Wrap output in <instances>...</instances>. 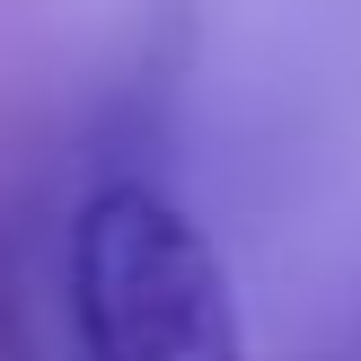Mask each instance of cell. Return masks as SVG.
<instances>
[{
	"label": "cell",
	"instance_id": "6da1fadb",
	"mask_svg": "<svg viewBox=\"0 0 361 361\" xmlns=\"http://www.w3.org/2000/svg\"><path fill=\"white\" fill-rule=\"evenodd\" d=\"M71 361H247L221 247L150 176H115L62 238Z\"/></svg>",
	"mask_w": 361,
	"mask_h": 361
},
{
	"label": "cell",
	"instance_id": "7a4b0ae2",
	"mask_svg": "<svg viewBox=\"0 0 361 361\" xmlns=\"http://www.w3.org/2000/svg\"><path fill=\"white\" fill-rule=\"evenodd\" d=\"M0 361H35V335H27V309H18V291H0Z\"/></svg>",
	"mask_w": 361,
	"mask_h": 361
},
{
	"label": "cell",
	"instance_id": "3957f363",
	"mask_svg": "<svg viewBox=\"0 0 361 361\" xmlns=\"http://www.w3.org/2000/svg\"><path fill=\"white\" fill-rule=\"evenodd\" d=\"M317 361H361V317H353V326H344V335H335V344H326V353H317Z\"/></svg>",
	"mask_w": 361,
	"mask_h": 361
}]
</instances>
